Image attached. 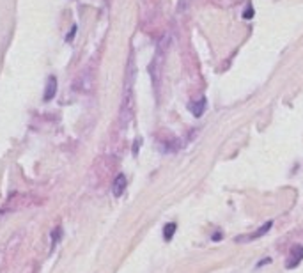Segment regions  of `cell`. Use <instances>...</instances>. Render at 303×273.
Wrapping results in <instances>:
<instances>
[{"label": "cell", "instance_id": "cell-5", "mask_svg": "<svg viewBox=\"0 0 303 273\" xmlns=\"http://www.w3.org/2000/svg\"><path fill=\"white\" fill-rule=\"evenodd\" d=\"M206 98H201L199 101H193V103H190L188 105V109H190V112L195 115V117H201L202 113H204V110H206Z\"/></svg>", "mask_w": 303, "mask_h": 273}, {"label": "cell", "instance_id": "cell-7", "mask_svg": "<svg viewBox=\"0 0 303 273\" xmlns=\"http://www.w3.org/2000/svg\"><path fill=\"white\" fill-rule=\"evenodd\" d=\"M252 16H254V5H252V2H248L247 7H245V11H243V18L250 20Z\"/></svg>", "mask_w": 303, "mask_h": 273}, {"label": "cell", "instance_id": "cell-2", "mask_svg": "<svg viewBox=\"0 0 303 273\" xmlns=\"http://www.w3.org/2000/svg\"><path fill=\"white\" fill-rule=\"evenodd\" d=\"M271 225H273V222H266L264 225L262 227H259L255 232H252V234H248V236H245V238H238V241L239 243H245V241H254V240H259L261 236H264L270 229H271Z\"/></svg>", "mask_w": 303, "mask_h": 273}, {"label": "cell", "instance_id": "cell-9", "mask_svg": "<svg viewBox=\"0 0 303 273\" xmlns=\"http://www.w3.org/2000/svg\"><path fill=\"white\" fill-rule=\"evenodd\" d=\"M270 261H271V259H264V261H259V264H257V266H264V264H268Z\"/></svg>", "mask_w": 303, "mask_h": 273}, {"label": "cell", "instance_id": "cell-3", "mask_svg": "<svg viewBox=\"0 0 303 273\" xmlns=\"http://www.w3.org/2000/svg\"><path fill=\"white\" fill-rule=\"evenodd\" d=\"M126 186H128V179L124 174H119L112 183V192L115 197H121L126 192Z\"/></svg>", "mask_w": 303, "mask_h": 273}, {"label": "cell", "instance_id": "cell-6", "mask_svg": "<svg viewBox=\"0 0 303 273\" xmlns=\"http://www.w3.org/2000/svg\"><path fill=\"white\" fill-rule=\"evenodd\" d=\"M175 231H177V224H175V222H170V224H167V225L163 227V238L167 241H170V240L174 238Z\"/></svg>", "mask_w": 303, "mask_h": 273}, {"label": "cell", "instance_id": "cell-1", "mask_svg": "<svg viewBox=\"0 0 303 273\" xmlns=\"http://www.w3.org/2000/svg\"><path fill=\"white\" fill-rule=\"evenodd\" d=\"M303 261V245H294L289 252V259L286 263V268L287 270H294L300 263Z\"/></svg>", "mask_w": 303, "mask_h": 273}, {"label": "cell", "instance_id": "cell-8", "mask_svg": "<svg viewBox=\"0 0 303 273\" xmlns=\"http://www.w3.org/2000/svg\"><path fill=\"white\" fill-rule=\"evenodd\" d=\"M75 32H77V27H73V31H71V34H67V37H66V41H71V39H73V36H75Z\"/></svg>", "mask_w": 303, "mask_h": 273}, {"label": "cell", "instance_id": "cell-4", "mask_svg": "<svg viewBox=\"0 0 303 273\" xmlns=\"http://www.w3.org/2000/svg\"><path fill=\"white\" fill-rule=\"evenodd\" d=\"M55 93H57V78L51 75L47 80V87H45V96H43V99H45V101H51V99L55 98Z\"/></svg>", "mask_w": 303, "mask_h": 273}, {"label": "cell", "instance_id": "cell-10", "mask_svg": "<svg viewBox=\"0 0 303 273\" xmlns=\"http://www.w3.org/2000/svg\"><path fill=\"white\" fill-rule=\"evenodd\" d=\"M218 240H222V234L218 232V234H213V241H218Z\"/></svg>", "mask_w": 303, "mask_h": 273}]
</instances>
